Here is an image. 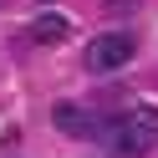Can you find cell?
<instances>
[{"label": "cell", "mask_w": 158, "mask_h": 158, "mask_svg": "<svg viewBox=\"0 0 158 158\" xmlns=\"http://www.w3.org/2000/svg\"><path fill=\"white\" fill-rule=\"evenodd\" d=\"M133 51H138V41H133L127 31L92 36V46H87V72L107 77V72H117V66H127V61H133Z\"/></svg>", "instance_id": "7a4b0ae2"}, {"label": "cell", "mask_w": 158, "mask_h": 158, "mask_svg": "<svg viewBox=\"0 0 158 158\" xmlns=\"http://www.w3.org/2000/svg\"><path fill=\"white\" fill-rule=\"evenodd\" d=\"M102 10L107 15H127V10H138V0H102Z\"/></svg>", "instance_id": "5b68a950"}, {"label": "cell", "mask_w": 158, "mask_h": 158, "mask_svg": "<svg viewBox=\"0 0 158 158\" xmlns=\"http://www.w3.org/2000/svg\"><path fill=\"white\" fill-rule=\"evenodd\" d=\"M66 31H72V21H66L61 10H46V15H36V21H31V41H41V46L66 41Z\"/></svg>", "instance_id": "277c9868"}, {"label": "cell", "mask_w": 158, "mask_h": 158, "mask_svg": "<svg viewBox=\"0 0 158 158\" xmlns=\"http://www.w3.org/2000/svg\"><path fill=\"white\" fill-rule=\"evenodd\" d=\"M41 5H51V0H41Z\"/></svg>", "instance_id": "8992f818"}, {"label": "cell", "mask_w": 158, "mask_h": 158, "mask_svg": "<svg viewBox=\"0 0 158 158\" xmlns=\"http://www.w3.org/2000/svg\"><path fill=\"white\" fill-rule=\"evenodd\" d=\"M51 123L61 127L66 138H102V127H107V123H97L92 112H82L77 102H56L51 107Z\"/></svg>", "instance_id": "3957f363"}, {"label": "cell", "mask_w": 158, "mask_h": 158, "mask_svg": "<svg viewBox=\"0 0 158 158\" xmlns=\"http://www.w3.org/2000/svg\"><path fill=\"white\" fill-rule=\"evenodd\" d=\"M102 138L112 143L117 158H143V153L158 148V112H153V107L123 112V117H112V123L102 127Z\"/></svg>", "instance_id": "6da1fadb"}]
</instances>
